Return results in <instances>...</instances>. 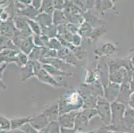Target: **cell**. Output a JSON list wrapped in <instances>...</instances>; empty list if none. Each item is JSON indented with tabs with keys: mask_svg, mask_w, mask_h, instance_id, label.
<instances>
[{
	"mask_svg": "<svg viewBox=\"0 0 134 133\" xmlns=\"http://www.w3.org/2000/svg\"><path fill=\"white\" fill-rule=\"evenodd\" d=\"M50 121L43 113L39 114L35 117H32L30 121V123L32 125L33 127L35 128L38 131L46 129Z\"/></svg>",
	"mask_w": 134,
	"mask_h": 133,
	"instance_id": "5",
	"label": "cell"
},
{
	"mask_svg": "<svg viewBox=\"0 0 134 133\" xmlns=\"http://www.w3.org/2000/svg\"><path fill=\"white\" fill-rule=\"evenodd\" d=\"M36 77L38 78L39 80L41 82L47 83L48 85H50L53 86H55V87H60V86H63V85H62L61 83H58V81H56L55 79L52 76V75L46 70L43 69V67L41 68L38 73H37Z\"/></svg>",
	"mask_w": 134,
	"mask_h": 133,
	"instance_id": "6",
	"label": "cell"
},
{
	"mask_svg": "<svg viewBox=\"0 0 134 133\" xmlns=\"http://www.w3.org/2000/svg\"><path fill=\"white\" fill-rule=\"evenodd\" d=\"M128 105L130 108L134 109V92L130 95L128 101Z\"/></svg>",
	"mask_w": 134,
	"mask_h": 133,
	"instance_id": "27",
	"label": "cell"
},
{
	"mask_svg": "<svg viewBox=\"0 0 134 133\" xmlns=\"http://www.w3.org/2000/svg\"><path fill=\"white\" fill-rule=\"evenodd\" d=\"M47 47L49 48L52 49H54L57 51V50H59L62 48V44H61L59 40L53 37V38L49 39Z\"/></svg>",
	"mask_w": 134,
	"mask_h": 133,
	"instance_id": "23",
	"label": "cell"
},
{
	"mask_svg": "<svg viewBox=\"0 0 134 133\" xmlns=\"http://www.w3.org/2000/svg\"><path fill=\"white\" fill-rule=\"evenodd\" d=\"M0 87L2 88L3 89H7V86H6V85H5L3 83H2V81L1 80V79H0Z\"/></svg>",
	"mask_w": 134,
	"mask_h": 133,
	"instance_id": "31",
	"label": "cell"
},
{
	"mask_svg": "<svg viewBox=\"0 0 134 133\" xmlns=\"http://www.w3.org/2000/svg\"><path fill=\"white\" fill-rule=\"evenodd\" d=\"M15 133H26V132H25L24 131H23V130H21V129H19V130H15Z\"/></svg>",
	"mask_w": 134,
	"mask_h": 133,
	"instance_id": "33",
	"label": "cell"
},
{
	"mask_svg": "<svg viewBox=\"0 0 134 133\" xmlns=\"http://www.w3.org/2000/svg\"><path fill=\"white\" fill-rule=\"evenodd\" d=\"M19 48L23 51V53L26 55H29L34 48V41H33V36L28 37L27 38L25 39L21 43Z\"/></svg>",
	"mask_w": 134,
	"mask_h": 133,
	"instance_id": "11",
	"label": "cell"
},
{
	"mask_svg": "<svg viewBox=\"0 0 134 133\" xmlns=\"http://www.w3.org/2000/svg\"><path fill=\"white\" fill-rule=\"evenodd\" d=\"M94 131H91V132H77L76 133H93Z\"/></svg>",
	"mask_w": 134,
	"mask_h": 133,
	"instance_id": "36",
	"label": "cell"
},
{
	"mask_svg": "<svg viewBox=\"0 0 134 133\" xmlns=\"http://www.w3.org/2000/svg\"><path fill=\"white\" fill-rule=\"evenodd\" d=\"M96 109L102 121L106 126H109L111 122V111L109 101L106 99L99 98L97 100Z\"/></svg>",
	"mask_w": 134,
	"mask_h": 133,
	"instance_id": "3",
	"label": "cell"
},
{
	"mask_svg": "<svg viewBox=\"0 0 134 133\" xmlns=\"http://www.w3.org/2000/svg\"><path fill=\"white\" fill-rule=\"evenodd\" d=\"M119 84L115 83L109 84L107 89V91L105 92V99L109 102L115 101L119 95Z\"/></svg>",
	"mask_w": 134,
	"mask_h": 133,
	"instance_id": "8",
	"label": "cell"
},
{
	"mask_svg": "<svg viewBox=\"0 0 134 133\" xmlns=\"http://www.w3.org/2000/svg\"><path fill=\"white\" fill-rule=\"evenodd\" d=\"M104 133H115L114 131H111V130H107Z\"/></svg>",
	"mask_w": 134,
	"mask_h": 133,
	"instance_id": "35",
	"label": "cell"
},
{
	"mask_svg": "<svg viewBox=\"0 0 134 133\" xmlns=\"http://www.w3.org/2000/svg\"><path fill=\"white\" fill-rule=\"evenodd\" d=\"M8 0H0V5H2V4H4L7 2Z\"/></svg>",
	"mask_w": 134,
	"mask_h": 133,
	"instance_id": "32",
	"label": "cell"
},
{
	"mask_svg": "<svg viewBox=\"0 0 134 133\" xmlns=\"http://www.w3.org/2000/svg\"><path fill=\"white\" fill-rule=\"evenodd\" d=\"M47 133H61V126L57 121H52L46 127Z\"/></svg>",
	"mask_w": 134,
	"mask_h": 133,
	"instance_id": "21",
	"label": "cell"
},
{
	"mask_svg": "<svg viewBox=\"0 0 134 133\" xmlns=\"http://www.w3.org/2000/svg\"><path fill=\"white\" fill-rule=\"evenodd\" d=\"M59 115L80 109L83 105V99L78 91L71 90L66 92L58 102Z\"/></svg>",
	"mask_w": 134,
	"mask_h": 133,
	"instance_id": "1",
	"label": "cell"
},
{
	"mask_svg": "<svg viewBox=\"0 0 134 133\" xmlns=\"http://www.w3.org/2000/svg\"><path fill=\"white\" fill-rule=\"evenodd\" d=\"M42 67L46 69L50 75H57V76H70L72 75L71 73H67L64 71H61L59 69H56L55 67H53L51 65L43 64L42 65Z\"/></svg>",
	"mask_w": 134,
	"mask_h": 133,
	"instance_id": "16",
	"label": "cell"
},
{
	"mask_svg": "<svg viewBox=\"0 0 134 133\" xmlns=\"http://www.w3.org/2000/svg\"><path fill=\"white\" fill-rule=\"evenodd\" d=\"M7 66V63H4L2 67H0V79H2V75H3V71H4L5 68V67Z\"/></svg>",
	"mask_w": 134,
	"mask_h": 133,
	"instance_id": "29",
	"label": "cell"
},
{
	"mask_svg": "<svg viewBox=\"0 0 134 133\" xmlns=\"http://www.w3.org/2000/svg\"><path fill=\"white\" fill-rule=\"evenodd\" d=\"M124 124L127 130L131 129L134 126V109L130 107L125 109L124 117Z\"/></svg>",
	"mask_w": 134,
	"mask_h": 133,
	"instance_id": "10",
	"label": "cell"
},
{
	"mask_svg": "<svg viewBox=\"0 0 134 133\" xmlns=\"http://www.w3.org/2000/svg\"><path fill=\"white\" fill-rule=\"evenodd\" d=\"M14 31L13 25L9 21L2 22L0 25V35L6 37H12L14 35Z\"/></svg>",
	"mask_w": 134,
	"mask_h": 133,
	"instance_id": "12",
	"label": "cell"
},
{
	"mask_svg": "<svg viewBox=\"0 0 134 133\" xmlns=\"http://www.w3.org/2000/svg\"><path fill=\"white\" fill-rule=\"evenodd\" d=\"M28 24L31 29L32 33H34V35H42V31H41V28L38 22L36 20H34L33 19H27Z\"/></svg>",
	"mask_w": 134,
	"mask_h": 133,
	"instance_id": "20",
	"label": "cell"
},
{
	"mask_svg": "<svg viewBox=\"0 0 134 133\" xmlns=\"http://www.w3.org/2000/svg\"><path fill=\"white\" fill-rule=\"evenodd\" d=\"M20 129L26 133H39L38 130L33 127L32 125L30 123H27L24 124Z\"/></svg>",
	"mask_w": 134,
	"mask_h": 133,
	"instance_id": "24",
	"label": "cell"
},
{
	"mask_svg": "<svg viewBox=\"0 0 134 133\" xmlns=\"http://www.w3.org/2000/svg\"><path fill=\"white\" fill-rule=\"evenodd\" d=\"M97 114V112L95 108L84 109L82 111L77 113L75 119L74 129L77 132L83 130L87 127L90 120Z\"/></svg>",
	"mask_w": 134,
	"mask_h": 133,
	"instance_id": "2",
	"label": "cell"
},
{
	"mask_svg": "<svg viewBox=\"0 0 134 133\" xmlns=\"http://www.w3.org/2000/svg\"><path fill=\"white\" fill-rule=\"evenodd\" d=\"M116 50L115 46L112 45L111 43H105L103 45V46L99 49L98 51L100 52V55H109L114 54L116 51Z\"/></svg>",
	"mask_w": 134,
	"mask_h": 133,
	"instance_id": "19",
	"label": "cell"
},
{
	"mask_svg": "<svg viewBox=\"0 0 134 133\" xmlns=\"http://www.w3.org/2000/svg\"><path fill=\"white\" fill-rule=\"evenodd\" d=\"M11 130V120L3 116L0 115V130Z\"/></svg>",
	"mask_w": 134,
	"mask_h": 133,
	"instance_id": "22",
	"label": "cell"
},
{
	"mask_svg": "<svg viewBox=\"0 0 134 133\" xmlns=\"http://www.w3.org/2000/svg\"><path fill=\"white\" fill-rule=\"evenodd\" d=\"M13 24L15 25L16 29L18 30L31 31V29L29 26V24H28L27 19H24L21 17H16L13 19Z\"/></svg>",
	"mask_w": 134,
	"mask_h": 133,
	"instance_id": "14",
	"label": "cell"
},
{
	"mask_svg": "<svg viewBox=\"0 0 134 133\" xmlns=\"http://www.w3.org/2000/svg\"><path fill=\"white\" fill-rule=\"evenodd\" d=\"M77 114L76 111H71L69 113L61 114L58 118V123L59 126L63 128H68V129H74L75 124V119Z\"/></svg>",
	"mask_w": 134,
	"mask_h": 133,
	"instance_id": "4",
	"label": "cell"
},
{
	"mask_svg": "<svg viewBox=\"0 0 134 133\" xmlns=\"http://www.w3.org/2000/svg\"><path fill=\"white\" fill-rule=\"evenodd\" d=\"M47 117L48 118L49 120L52 121H57L59 117V105L58 102H55L54 105L49 107L48 108L46 109L43 112Z\"/></svg>",
	"mask_w": 134,
	"mask_h": 133,
	"instance_id": "9",
	"label": "cell"
},
{
	"mask_svg": "<svg viewBox=\"0 0 134 133\" xmlns=\"http://www.w3.org/2000/svg\"><path fill=\"white\" fill-rule=\"evenodd\" d=\"M58 57L60 59L64 61L67 63H71L72 65H75V55L68 48H61L58 51Z\"/></svg>",
	"mask_w": 134,
	"mask_h": 133,
	"instance_id": "7",
	"label": "cell"
},
{
	"mask_svg": "<svg viewBox=\"0 0 134 133\" xmlns=\"http://www.w3.org/2000/svg\"><path fill=\"white\" fill-rule=\"evenodd\" d=\"M21 3H25V4H30V3H32V0H19Z\"/></svg>",
	"mask_w": 134,
	"mask_h": 133,
	"instance_id": "30",
	"label": "cell"
},
{
	"mask_svg": "<svg viewBox=\"0 0 134 133\" xmlns=\"http://www.w3.org/2000/svg\"><path fill=\"white\" fill-rule=\"evenodd\" d=\"M55 11L53 5V0H43L40 9L39 10L40 13H45L47 14H51Z\"/></svg>",
	"mask_w": 134,
	"mask_h": 133,
	"instance_id": "17",
	"label": "cell"
},
{
	"mask_svg": "<svg viewBox=\"0 0 134 133\" xmlns=\"http://www.w3.org/2000/svg\"><path fill=\"white\" fill-rule=\"evenodd\" d=\"M43 0H32V7L36 10L39 11L41 5Z\"/></svg>",
	"mask_w": 134,
	"mask_h": 133,
	"instance_id": "25",
	"label": "cell"
},
{
	"mask_svg": "<svg viewBox=\"0 0 134 133\" xmlns=\"http://www.w3.org/2000/svg\"><path fill=\"white\" fill-rule=\"evenodd\" d=\"M115 133H131V132H128L126 131H118V132H114Z\"/></svg>",
	"mask_w": 134,
	"mask_h": 133,
	"instance_id": "34",
	"label": "cell"
},
{
	"mask_svg": "<svg viewBox=\"0 0 134 133\" xmlns=\"http://www.w3.org/2000/svg\"><path fill=\"white\" fill-rule=\"evenodd\" d=\"M79 34L82 37H90L92 33V27L87 22H84L78 29Z\"/></svg>",
	"mask_w": 134,
	"mask_h": 133,
	"instance_id": "18",
	"label": "cell"
},
{
	"mask_svg": "<svg viewBox=\"0 0 134 133\" xmlns=\"http://www.w3.org/2000/svg\"><path fill=\"white\" fill-rule=\"evenodd\" d=\"M53 14V24L54 25H64L66 24L67 19L64 12L62 10H55Z\"/></svg>",
	"mask_w": 134,
	"mask_h": 133,
	"instance_id": "13",
	"label": "cell"
},
{
	"mask_svg": "<svg viewBox=\"0 0 134 133\" xmlns=\"http://www.w3.org/2000/svg\"><path fill=\"white\" fill-rule=\"evenodd\" d=\"M32 117H28L25 118H17L11 120V130H15L17 129H20L26 123H30Z\"/></svg>",
	"mask_w": 134,
	"mask_h": 133,
	"instance_id": "15",
	"label": "cell"
},
{
	"mask_svg": "<svg viewBox=\"0 0 134 133\" xmlns=\"http://www.w3.org/2000/svg\"><path fill=\"white\" fill-rule=\"evenodd\" d=\"M107 130H108V129L106 126H104V127H102L100 128V129H99L97 131H94V132L93 133H104Z\"/></svg>",
	"mask_w": 134,
	"mask_h": 133,
	"instance_id": "28",
	"label": "cell"
},
{
	"mask_svg": "<svg viewBox=\"0 0 134 133\" xmlns=\"http://www.w3.org/2000/svg\"><path fill=\"white\" fill-rule=\"evenodd\" d=\"M77 131L74 129L61 127V133H76Z\"/></svg>",
	"mask_w": 134,
	"mask_h": 133,
	"instance_id": "26",
	"label": "cell"
}]
</instances>
